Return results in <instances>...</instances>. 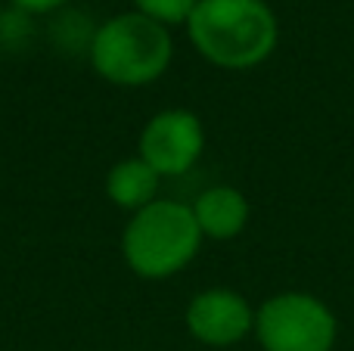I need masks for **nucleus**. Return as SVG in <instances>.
Segmentation results:
<instances>
[{
	"label": "nucleus",
	"mask_w": 354,
	"mask_h": 351,
	"mask_svg": "<svg viewBox=\"0 0 354 351\" xmlns=\"http://www.w3.org/2000/svg\"><path fill=\"white\" fill-rule=\"evenodd\" d=\"M199 56L221 68H255L277 50L280 25L264 0H199L187 19Z\"/></svg>",
	"instance_id": "f257e3e1"
},
{
	"label": "nucleus",
	"mask_w": 354,
	"mask_h": 351,
	"mask_svg": "<svg viewBox=\"0 0 354 351\" xmlns=\"http://www.w3.org/2000/svg\"><path fill=\"white\" fill-rule=\"evenodd\" d=\"M202 230L193 205L174 199H156L134 211L122 234V252L128 267L143 280H168L196 258Z\"/></svg>",
	"instance_id": "f03ea898"
},
{
	"label": "nucleus",
	"mask_w": 354,
	"mask_h": 351,
	"mask_svg": "<svg viewBox=\"0 0 354 351\" xmlns=\"http://www.w3.org/2000/svg\"><path fill=\"white\" fill-rule=\"evenodd\" d=\"M174 56L171 31L143 12H122L97 28L91 41V66L118 87H143L168 72Z\"/></svg>",
	"instance_id": "7ed1b4c3"
},
{
	"label": "nucleus",
	"mask_w": 354,
	"mask_h": 351,
	"mask_svg": "<svg viewBox=\"0 0 354 351\" xmlns=\"http://www.w3.org/2000/svg\"><path fill=\"white\" fill-rule=\"evenodd\" d=\"M255 336L264 351H333L339 327L317 296L280 292L258 308Z\"/></svg>",
	"instance_id": "20e7f679"
},
{
	"label": "nucleus",
	"mask_w": 354,
	"mask_h": 351,
	"mask_svg": "<svg viewBox=\"0 0 354 351\" xmlns=\"http://www.w3.org/2000/svg\"><path fill=\"white\" fill-rule=\"evenodd\" d=\"M205 149V131L199 115L187 109H165L147 122L140 134V159L159 178L187 174Z\"/></svg>",
	"instance_id": "39448f33"
},
{
	"label": "nucleus",
	"mask_w": 354,
	"mask_h": 351,
	"mask_svg": "<svg viewBox=\"0 0 354 351\" xmlns=\"http://www.w3.org/2000/svg\"><path fill=\"white\" fill-rule=\"evenodd\" d=\"M187 330L196 342L227 348L255 330V311L233 290H205L187 305Z\"/></svg>",
	"instance_id": "423d86ee"
},
{
	"label": "nucleus",
	"mask_w": 354,
	"mask_h": 351,
	"mask_svg": "<svg viewBox=\"0 0 354 351\" xmlns=\"http://www.w3.org/2000/svg\"><path fill=\"white\" fill-rule=\"evenodd\" d=\"M193 215L202 236L233 240L249 224V202L236 187H208L193 202Z\"/></svg>",
	"instance_id": "0eeeda50"
},
{
	"label": "nucleus",
	"mask_w": 354,
	"mask_h": 351,
	"mask_svg": "<svg viewBox=\"0 0 354 351\" xmlns=\"http://www.w3.org/2000/svg\"><path fill=\"white\" fill-rule=\"evenodd\" d=\"M159 174L137 155V159H124L112 165L109 178H106V193L109 199L124 211H140L149 202H156L159 193Z\"/></svg>",
	"instance_id": "6e6552de"
},
{
	"label": "nucleus",
	"mask_w": 354,
	"mask_h": 351,
	"mask_svg": "<svg viewBox=\"0 0 354 351\" xmlns=\"http://www.w3.org/2000/svg\"><path fill=\"white\" fill-rule=\"evenodd\" d=\"M137 12L156 19L159 25H187V19L193 16L199 0H134Z\"/></svg>",
	"instance_id": "1a4fd4ad"
},
{
	"label": "nucleus",
	"mask_w": 354,
	"mask_h": 351,
	"mask_svg": "<svg viewBox=\"0 0 354 351\" xmlns=\"http://www.w3.org/2000/svg\"><path fill=\"white\" fill-rule=\"evenodd\" d=\"M12 3L25 12H53V10H59L66 0H12Z\"/></svg>",
	"instance_id": "9d476101"
}]
</instances>
